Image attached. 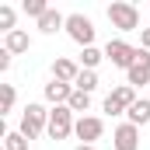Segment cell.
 Masks as SVG:
<instances>
[{"instance_id": "cell-20", "label": "cell", "mask_w": 150, "mask_h": 150, "mask_svg": "<svg viewBox=\"0 0 150 150\" xmlns=\"http://www.w3.org/2000/svg\"><path fill=\"white\" fill-rule=\"evenodd\" d=\"M28 136H21V133H7L4 136V150H28Z\"/></svg>"}, {"instance_id": "cell-1", "label": "cell", "mask_w": 150, "mask_h": 150, "mask_svg": "<svg viewBox=\"0 0 150 150\" xmlns=\"http://www.w3.org/2000/svg\"><path fill=\"white\" fill-rule=\"evenodd\" d=\"M45 129H49V108L38 105V101H28L25 112H21V129H18V133L28 136V140H38Z\"/></svg>"}, {"instance_id": "cell-15", "label": "cell", "mask_w": 150, "mask_h": 150, "mask_svg": "<svg viewBox=\"0 0 150 150\" xmlns=\"http://www.w3.org/2000/svg\"><path fill=\"white\" fill-rule=\"evenodd\" d=\"M67 108H70L74 115H80V119H84V115L91 112V94H84V91H77V87H74V98L67 101Z\"/></svg>"}, {"instance_id": "cell-17", "label": "cell", "mask_w": 150, "mask_h": 150, "mask_svg": "<svg viewBox=\"0 0 150 150\" xmlns=\"http://www.w3.org/2000/svg\"><path fill=\"white\" fill-rule=\"evenodd\" d=\"M74 87H77V91H84V94H91V91L98 87V70H80V77H77Z\"/></svg>"}, {"instance_id": "cell-18", "label": "cell", "mask_w": 150, "mask_h": 150, "mask_svg": "<svg viewBox=\"0 0 150 150\" xmlns=\"http://www.w3.org/2000/svg\"><path fill=\"white\" fill-rule=\"evenodd\" d=\"M14 18H18L14 7H11V4H0V32H4V35L14 32Z\"/></svg>"}, {"instance_id": "cell-9", "label": "cell", "mask_w": 150, "mask_h": 150, "mask_svg": "<svg viewBox=\"0 0 150 150\" xmlns=\"http://www.w3.org/2000/svg\"><path fill=\"white\" fill-rule=\"evenodd\" d=\"M126 84H129V87H143V84H150V52H147V49H140V59H136L133 70L126 74Z\"/></svg>"}, {"instance_id": "cell-13", "label": "cell", "mask_w": 150, "mask_h": 150, "mask_svg": "<svg viewBox=\"0 0 150 150\" xmlns=\"http://www.w3.org/2000/svg\"><path fill=\"white\" fill-rule=\"evenodd\" d=\"M4 49H7L11 56L28 52V49H32V38H28V32H25V28H14L11 35H4Z\"/></svg>"}, {"instance_id": "cell-4", "label": "cell", "mask_w": 150, "mask_h": 150, "mask_svg": "<svg viewBox=\"0 0 150 150\" xmlns=\"http://www.w3.org/2000/svg\"><path fill=\"white\" fill-rule=\"evenodd\" d=\"M67 35L74 38L80 49H91L94 45V21L87 14H67Z\"/></svg>"}, {"instance_id": "cell-14", "label": "cell", "mask_w": 150, "mask_h": 150, "mask_svg": "<svg viewBox=\"0 0 150 150\" xmlns=\"http://www.w3.org/2000/svg\"><path fill=\"white\" fill-rule=\"evenodd\" d=\"M126 122H133V126H150V98H140V101L126 112Z\"/></svg>"}, {"instance_id": "cell-12", "label": "cell", "mask_w": 150, "mask_h": 150, "mask_svg": "<svg viewBox=\"0 0 150 150\" xmlns=\"http://www.w3.org/2000/svg\"><path fill=\"white\" fill-rule=\"evenodd\" d=\"M35 25H38V32H42V35H56L59 28H67V14H59L56 7H49V11L38 18Z\"/></svg>"}, {"instance_id": "cell-3", "label": "cell", "mask_w": 150, "mask_h": 150, "mask_svg": "<svg viewBox=\"0 0 150 150\" xmlns=\"http://www.w3.org/2000/svg\"><path fill=\"white\" fill-rule=\"evenodd\" d=\"M105 59L112 63V67H119V70H133V63L140 59V49L136 45H129L126 38H108V45H105Z\"/></svg>"}, {"instance_id": "cell-8", "label": "cell", "mask_w": 150, "mask_h": 150, "mask_svg": "<svg viewBox=\"0 0 150 150\" xmlns=\"http://www.w3.org/2000/svg\"><path fill=\"white\" fill-rule=\"evenodd\" d=\"M112 150H140V126L122 122L112 133Z\"/></svg>"}, {"instance_id": "cell-24", "label": "cell", "mask_w": 150, "mask_h": 150, "mask_svg": "<svg viewBox=\"0 0 150 150\" xmlns=\"http://www.w3.org/2000/svg\"><path fill=\"white\" fill-rule=\"evenodd\" d=\"M74 150H94V147H84V143H80V147H74Z\"/></svg>"}, {"instance_id": "cell-7", "label": "cell", "mask_w": 150, "mask_h": 150, "mask_svg": "<svg viewBox=\"0 0 150 150\" xmlns=\"http://www.w3.org/2000/svg\"><path fill=\"white\" fill-rule=\"evenodd\" d=\"M74 136L84 143V147H94V140H101V136H105V122H101L98 115H84V119H77Z\"/></svg>"}, {"instance_id": "cell-6", "label": "cell", "mask_w": 150, "mask_h": 150, "mask_svg": "<svg viewBox=\"0 0 150 150\" xmlns=\"http://www.w3.org/2000/svg\"><path fill=\"white\" fill-rule=\"evenodd\" d=\"M140 98H136V87H129V84H119V87H112V94L105 98V112L108 115H126L133 105H136Z\"/></svg>"}, {"instance_id": "cell-5", "label": "cell", "mask_w": 150, "mask_h": 150, "mask_svg": "<svg viewBox=\"0 0 150 150\" xmlns=\"http://www.w3.org/2000/svg\"><path fill=\"white\" fill-rule=\"evenodd\" d=\"M74 126H77V119L74 112L67 108V105H59V108H49V140H67V136H74Z\"/></svg>"}, {"instance_id": "cell-22", "label": "cell", "mask_w": 150, "mask_h": 150, "mask_svg": "<svg viewBox=\"0 0 150 150\" xmlns=\"http://www.w3.org/2000/svg\"><path fill=\"white\" fill-rule=\"evenodd\" d=\"M11 59H14V56H11L7 49H0V74H7V70H11Z\"/></svg>"}, {"instance_id": "cell-19", "label": "cell", "mask_w": 150, "mask_h": 150, "mask_svg": "<svg viewBox=\"0 0 150 150\" xmlns=\"http://www.w3.org/2000/svg\"><path fill=\"white\" fill-rule=\"evenodd\" d=\"M21 11H25L28 18H35V21H38V18L49 11V4H45V0H25V4H21Z\"/></svg>"}, {"instance_id": "cell-16", "label": "cell", "mask_w": 150, "mask_h": 150, "mask_svg": "<svg viewBox=\"0 0 150 150\" xmlns=\"http://www.w3.org/2000/svg\"><path fill=\"white\" fill-rule=\"evenodd\" d=\"M105 59V49L91 45V49H80V70H98V63Z\"/></svg>"}, {"instance_id": "cell-11", "label": "cell", "mask_w": 150, "mask_h": 150, "mask_svg": "<svg viewBox=\"0 0 150 150\" xmlns=\"http://www.w3.org/2000/svg\"><path fill=\"white\" fill-rule=\"evenodd\" d=\"M77 77H80V63L67 59V56H59V59L52 63V80H63V84H77Z\"/></svg>"}, {"instance_id": "cell-2", "label": "cell", "mask_w": 150, "mask_h": 150, "mask_svg": "<svg viewBox=\"0 0 150 150\" xmlns=\"http://www.w3.org/2000/svg\"><path fill=\"white\" fill-rule=\"evenodd\" d=\"M108 21H112V28H119V32H143L140 28V7L136 4H126V0L108 4Z\"/></svg>"}, {"instance_id": "cell-21", "label": "cell", "mask_w": 150, "mask_h": 150, "mask_svg": "<svg viewBox=\"0 0 150 150\" xmlns=\"http://www.w3.org/2000/svg\"><path fill=\"white\" fill-rule=\"evenodd\" d=\"M0 94H4V112H11V108H14V98H18L14 84H0Z\"/></svg>"}, {"instance_id": "cell-10", "label": "cell", "mask_w": 150, "mask_h": 150, "mask_svg": "<svg viewBox=\"0 0 150 150\" xmlns=\"http://www.w3.org/2000/svg\"><path fill=\"white\" fill-rule=\"evenodd\" d=\"M42 94H45V101H49L52 108H59V105H67V101L74 98V84H63V80H49Z\"/></svg>"}, {"instance_id": "cell-23", "label": "cell", "mask_w": 150, "mask_h": 150, "mask_svg": "<svg viewBox=\"0 0 150 150\" xmlns=\"http://www.w3.org/2000/svg\"><path fill=\"white\" fill-rule=\"evenodd\" d=\"M140 49H147V52H150V28L140 32Z\"/></svg>"}]
</instances>
